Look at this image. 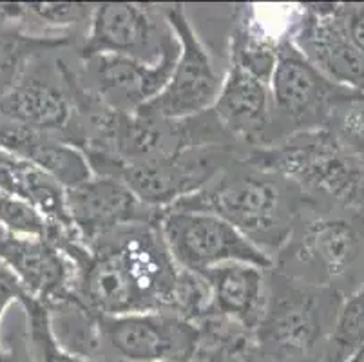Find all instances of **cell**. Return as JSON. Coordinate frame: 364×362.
I'll return each instance as SVG.
<instances>
[{
    "label": "cell",
    "mask_w": 364,
    "mask_h": 362,
    "mask_svg": "<svg viewBox=\"0 0 364 362\" xmlns=\"http://www.w3.org/2000/svg\"><path fill=\"white\" fill-rule=\"evenodd\" d=\"M0 147L41 167L65 191L78 187L92 176L85 156L58 134L0 124Z\"/></svg>",
    "instance_id": "obj_19"
},
{
    "label": "cell",
    "mask_w": 364,
    "mask_h": 362,
    "mask_svg": "<svg viewBox=\"0 0 364 362\" xmlns=\"http://www.w3.org/2000/svg\"><path fill=\"white\" fill-rule=\"evenodd\" d=\"M168 208L218 215L274 263L306 208V201L292 181L248 164L240 156L207 187Z\"/></svg>",
    "instance_id": "obj_2"
},
{
    "label": "cell",
    "mask_w": 364,
    "mask_h": 362,
    "mask_svg": "<svg viewBox=\"0 0 364 362\" xmlns=\"http://www.w3.org/2000/svg\"><path fill=\"white\" fill-rule=\"evenodd\" d=\"M46 308L51 334L62 350L87 361H102L100 314L92 312L75 294Z\"/></svg>",
    "instance_id": "obj_22"
},
{
    "label": "cell",
    "mask_w": 364,
    "mask_h": 362,
    "mask_svg": "<svg viewBox=\"0 0 364 362\" xmlns=\"http://www.w3.org/2000/svg\"><path fill=\"white\" fill-rule=\"evenodd\" d=\"M71 38L31 36L18 22V6L0 4V96L13 85L33 56L69 48Z\"/></svg>",
    "instance_id": "obj_23"
},
{
    "label": "cell",
    "mask_w": 364,
    "mask_h": 362,
    "mask_svg": "<svg viewBox=\"0 0 364 362\" xmlns=\"http://www.w3.org/2000/svg\"><path fill=\"white\" fill-rule=\"evenodd\" d=\"M274 270L332 288L346 297L364 283V221L360 212H323L306 205L274 257Z\"/></svg>",
    "instance_id": "obj_5"
},
{
    "label": "cell",
    "mask_w": 364,
    "mask_h": 362,
    "mask_svg": "<svg viewBox=\"0 0 364 362\" xmlns=\"http://www.w3.org/2000/svg\"><path fill=\"white\" fill-rule=\"evenodd\" d=\"M26 315V353L28 362H102L75 357L56 344L49 328V315L46 304L33 297L21 303Z\"/></svg>",
    "instance_id": "obj_26"
},
{
    "label": "cell",
    "mask_w": 364,
    "mask_h": 362,
    "mask_svg": "<svg viewBox=\"0 0 364 362\" xmlns=\"http://www.w3.org/2000/svg\"><path fill=\"white\" fill-rule=\"evenodd\" d=\"M243 159L292 181L314 211H364V159L350 152L328 129L297 132Z\"/></svg>",
    "instance_id": "obj_3"
},
{
    "label": "cell",
    "mask_w": 364,
    "mask_h": 362,
    "mask_svg": "<svg viewBox=\"0 0 364 362\" xmlns=\"http://www.w3.org/2000/svg\"><path fill=\"white\" fill-rule=\"evenodd\" d=\"M178 51L167 55L156 65L120 55L85 56L78 58L75 73L82 87L102 104L118 112H132L147 105L165 87Z\"/></svg>",
    "instance_id": "obj_15"
},
{
    "label": "cell",
    "mask_w": 364,
    "mask_h": 362,
    "mask_svg": "<svg viewBox=\"0 0 364 362\" xmlns=\"http://www.w3.org/2000/svg\"><path fill=\"white\" fill-rule=\"evenodd\" d=\"M0 191L28 203L49 225L71 227L68 207H65V188L41 167L2 147H0Z\"/></svg>",
    "instance_id": "obj_20"
},
{
    "label": "cell",
    "mask_w": 364,
    "mask_h": 362,
    "mask_svg": "<svg viewBox=\"0 0 364 362\" xmlns=\"http://www.w3.org/2000/svg\"><path fill=\"white\" fill-rule=\"evenodd\" d=\"M210 109L241 151L272 144L270 89L237 65L228 64L218 98Z\"/></svg>",
    "instance_id": "obj_17"
},
{
    "label": "cell",
    "mask_w": 364,
    "mask_h": 362,
    "mask_svg": "<svg viewBox=\"0 0 364 362\" xmlns=\"http://www.w3.org/2000/svg\"><path fill=\"white\" fill-rule=\"evenodd\" d=\"M69 221L82 243L140 223H158L161 211L145 205L120 178L92 174L78 187L65 191Z\"/></svg>",
    "instance_id": "obj_14"
},
{
    "label": "cell",
    "mask_w": 364,
    "mask_h": 362,
    "mask_svg": "<svg viewBox=\"0 0 364 362\" xmlns=\"http://www.w3.org/2000/svg\"><path fill=\"white\" fill-rule=\"evenodd\" d=\"M283 35L333 84L364 95V55L350 38L337 4H303Z\"/></svg>",
    "instance_id": "obj_13"
},
{
    "label": "cell",
    "mask_w": 364,
    "mask_h": 362,
    "mask_svg": "<svg viewBox=\"0 0 364 362\" xmlns=\"http://www.w3.org/2000/svg\"><path fill=\"white\" fill-rule=\"evenodd\" d=\"M200 274L210 287L213 297L207 317L228 319L252 334L267 301L268 270L230 261Z\"/></svg>",
    "instance_id": "obj_18"
},
{
    "label": "cell",
    "mask_w": 364,
    "mask_h": 362,
    "mask_svg": "<svg viewBox=\"0 0 364 362\" xmlns=\"http://www.w3.org/2000/svg\"><path fill=\"white\" fill-rule=\"evenodd\" d=\"M344 295L270 268L252 343L259 362H323Z\"/></svg>",
    "instance_id": "obj_4"
},
{
    "label": "cell",
    "mask_w": 364,
    "mask_h": 362,
    "mask_svg": "<svg viewBox=\"0 0 364 362\" xmlns=\"http://www.w3.org/2000/svg\"><path fill=\"white\" fill-rule=\"evenodd\" d=\"M200 328L172 312L100 315L104 362H193Z\"/></svg>",
    "instance_id": "obj_8"
},
{
    "label": "cell",
    "mask_w": 364,
    "mask_h": 362,
    "mask_svg": "<svg viewBox=\"0 0 364 362\" xmlns=\"http://www.w3.org/2000/svg\"><path fill=\"white\" fill-rule=\"evenodd\" d=\"M164 9L180 51L168 82L145 107L164 118H191L213 107L223 78L218 75L210 53L194 31L183 6L171 4Z\"/></svg>",
    "instance_id": "obj_12"
},
{
    "label": "cell",
    "mask_w": 364,
    "mask_h": 362,
    "mask_svg": "<svg viewBox=\"0 0 364 362\" xmlns=\"http://www.w3.org/2000/svg\"><path fill=\"white\" fill-rule=\"evenodd\" d=\"M22 355H26V346L24 351H21L15 344H9V348H4V351L0 353V362H24Z\"/></svg>",
    "instance_id": "obj_31"
},
{
    "label": "cell",
    "mask_w": 364,
    "mask_h": 362,
    "mask_svg": "<svg viewBox=\"0 0 364 362\" xmlns=\"http://www.w3.org/2000/svg\"><path fill=\"white\" fill-rule=\"evenodd\" d=\"M28 297L18 279L4 267L0 265V323L11 304H21Z\"/></svg>",
    "instance_id": "obj_30"
},
{
    "label": "cell",
    "mask_w": 364,
    "mask_h": 362,
    "mask_svg": "<svg viewBox=\"0 0 364 362\" xmlns=\"http://www.w3.org/2000/svg\"><path fill=\"white\" fill-rule=\"evenodd\" d=\"M200 328V346L193 362H259L252 334L223 317H207Z\"/></svg>",
    "instance_id": "obj_24"
},
{
    "label": "cell",
    "mask_w": 364,
    "mask_h": 362,
    "mask_svg": "<svg viewBox=\"0 0 364 362\" xmlns=\"http://www.w3.org/2000/svg\"><path fill=\"white\" fill-rule=\"evenodd\" d=\"M268 89L272 100V144L297 132L324 129L337 104L357 92L321 75L287 35H281Z\"/></svg>",
    "instance_id": "obj_6"
},
{
    "label": "cell",
    "mask_w": 364,
    "mask_h": 362,
    "mask_svg": "<svg viewBox=\"0 0 364 362\" xmlns=\"http://www.w3.org/2000/svg\"><path fill=\"white\" fill-rule=\"evenodd\" d=\"M337 11L352 42L364 55V2L337 4Z\"/></svg>",
    "instance_id": "obj_29"
},
{
    "label": "cell",
    "mask_w": 364,
    "mask_h": 362,
    "mask_svg": "<svg viewBox=\"0 0 364 362\" xmlns=\"http://www.w3.org/2000/svg\"><path fill=\"white\" fill-rule=\"evenodd\" d=\"M75 267L73 294L100 315L172 312L180 267L158 223L124 227L85 247L76 232L56 238Z\"/></svg>",
    "instance_id": "obj_1"
},
{
    "label": "cell",
    "mask_w": 364,
    "mask_h": 362,
    "mask_svg": "<svg viewBox=\"0 0 364 362\" xmlns=\"http://www.w3.org/2000/svg\"><path fill=\"white\" fill-rule=\"evenodd\" d=\"M364 350V283L343 299L323 362H355Z\"/></svg>",
    "instance_id": "obj_25"
},
{
    "label": "cell",
    "mask_w": 364,
    "mask_h": 362,
    "mask_svg": "<svg viewBox=\"0 0 364 362\" xmlns=\"http://www.w3.org/2000/svg\"><path fill=\"white\" fill-rule=\"evenodd\" d=\"M279 42L281 36H274L268 31L254 6H236L228 36V64L237 65L263 84L270 85L279 55Z\"/></svg>",
    "instance_id": "obj_21"
},
{
    "label": "cell",
    "mask_w": 364,
    "mask_h": 362,
    "mask_svg": "<svg viewBox=\"0 0 364 362\" xmlns=\"http://www.w3.org/2000/svg\"><path fill=\"white\" fill-rule=\"evenodd\" d=\"M0 265L18 279L29 297L46 307L73 295L75 267L51 239L0 228Z\"/></svg>",
    "instance_id": "obj_16"
},
{
    "label": "cell",
    "mask_w": 364,
    "mask_h": 362,
    "mask_svg": "<svg viewBox=\"0 0 364 362\" xmlns=\"http://www.w3.org/2000/svg\"><path fill=\"white\" fill-rule=\"evenodd\" d=\"M243 154L241 149L227 145L188 147L164 158L125 165L118 171L117 178L145 205L165 211L207 187L223 169Z\"/></svg>",
    "instance_id": "obj_10"
},
{
    "label": "cell",
    "mask_w": 364,
    "mask_h": 362,
    "mask_svg": "<svg viewBox=\"0 0 364 362\" xmlns=\"http://www.w3.org/2000/svg\"><path fill=\"white\" fill-rule=\"evenodd\" d=\"M0 228L13 234L48 238L49 223L28 203L0 191Z\"/></svg>",
    "instance_id": "obj_28"
},
{
    "label": "cell",
    "mask_w": 364,
    "mask_h": 362,
    "mask_svg": "<svg viewBox=\"0 0 364 362\" xmlns=\"http://www.w3.org/2000/svg\"><path fill=\"white\" fill-rule=\"evenodd\" d=\"M355 362H364V350L360 351V355H359V357H357Z\"/></svg>",
    "instance_id": "obj_32"
},
{
    "label": "cell",
    "mask_w": 364,
    "mask_h": 362,
    "mask_svg": "<svg viewBox=\"0 0 364 362\" xmlns=\"http://www.w3.org/2000/svg\"><path fill=\"white\" fill-rule=\"evenodd\" d=\"M51 53L33 56L11 87L0 96V124L51 132L65 139L75 107L65 60L53 58Z\"/></svg>",
    "instance_id": "obj_11"
},
{
    "label": "cell",
    "mask_w": 364,
    "mask_h": 362,
    "mask_svg": "<svg viewBox=\"0 0 364 362\" xmlns=\"http://www.w3.org/2000/svg\"><path fill=\"white\" fill-rule=\"evenodd\" d=\"M178 49V38L165 16L164 6L97 4L76 53L78 58L120 55L156 65Z\"/></svg>",
    "instance_id": "obj_7"
},
{
    "label": "cell",
    "mask_w": 364,
    "mask_h": 362,
    "mask_svg": "<svg viewBox=\"0 0 364 362\" xmlns=\"http://www.w3.org/2000/svg\"><path fill=\"white\" fill-rule=\"evenodd\" d=\"M344 147L364 159V95L352 92L333 109L326 127Z\"/></svg>",
    "instance_id": "obj_27"
},
{
    "label": "cell",
    "mask_w": 364,
    "mask_h": 362,
    "mask_svg": "<svg viewBox=\"0 0 364 362\" xmlns=\"http://www.w3.org/2000/svg\"><path fill=\"white\" fill-rule=\"evenodd\" d=\"M160 232L174 263L188 272H205L218 265L248 263L270 270L272 259L254 247L232 225L208 212L165 208Z\"/></svg>",
    "instance_id": "obj_9"
},
{
    "label": "cell",
    "mask_w": 364,
    "mask_h": 362,
    "mask_svg": "<svg viewBox=\"0 0 364 362\" xmlns=\"http://www.w3.org/2000/svg\"><path fill=\"white\" fill-rule=\"evenodd\" d=\"M360 218H363V221H364V211H360Z\"/></svg>",
    "instance_id": "obj_33"
}]
</instances>
